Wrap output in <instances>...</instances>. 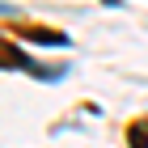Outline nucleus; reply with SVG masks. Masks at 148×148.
Segmentation results:
<instances>
[{
	"label": "nucleus",
	"mask_w": 148,
	"mask_h": 148,
	"mask_svg": "<svg viewBox=\"0 0 148 148\" xmlns=\"http://www.w3.org/2000/svg\"><path fill=\"white\" fill-rule=\"evenodd\" d=\"M21 34H30L38 47H64V42H68V38L59 34V30H21Z\"/></svg>",
	"instance_id": "obj_1"
},
{
	"label": "nucleus",
	"mask_w": 148,
	"mask_h": 148,
	"mask_svg": "<svg viewBox=\"0 0 148 148\" xmlns=\"http://www.w3.org/2000/svg\"><path fill=\"white\" fill-rule=\"evenodd\" d=\"M127 140H131V148H148V119L127 127Z\"/></svg>",
	"instance_id": "obj_2"
}]
</instances>
